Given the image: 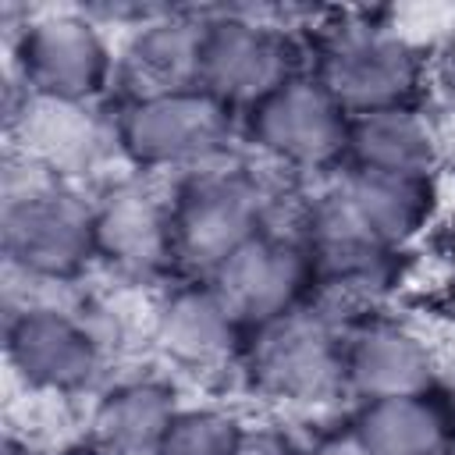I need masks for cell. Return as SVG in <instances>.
Listing matches in <instances>:
<instances>
[{"label":"cell","mask_w":455,"mask_h":455,"mask_svg":"<svg viewBox=\"0 0 455 455\" xmlns=\"http://www.w3.org/2000/svg\"><path fill=\"white\" fill-rule=\"evenodd\" d=\"M96 256L132 277H149L174 259L171 206L146 185L121 181L92 206Z\"/></svg>","instance_id":"obj_11"},{"label":"cell","mask_w":455,"mask_h":455,"mask_svg":"<svg viewBox=\"0 0 455 455\" xmlns=\"http://www.w3.org/2000/svg\"><path fill=\"white\" fill-rule=\"evenodd\" d=\"M345 156L355 171L377 174H430L437 146L434 132L409 107H384L348 117Z\"/></svg>","instance_id":"obj_16"},{"label":"cell","mask_w":455,"mask_h":455,"mask_svg":"<svg viewBox=\"0 0 455 455\" xmlns=\"http://www.w3.org/2000/svg\"><path fill=\"white\" fill-rule=\"evenodd\" d=\"M245 430L220 409H178L153 455H238Z\"/></svg>","instance_id":"obj_20"},{"label":"cell","mask_w":455,"mask_h":455,"mask_svg":"<svg viewBox=\"0 0 455 455\" xmlns=\"http://www.w3.org/2000/svg\"><path fill=\"white\" fill-rule=\"evenodd\" d=\"M299 455H331V451L323 448V451H299Z\"/></svg>","instance_id":"obj_24"},{"label":"cell","mask_w":455,"mask_h":455,"mask_svg":"<svg viewBox=\"0 0 455 455\" xmlns=\"http://www.w3.org/2000/svg\"><path fill=\"white\" fill-rule=\"evenodd\" d=\"M242 320L217 295L213 284H188L164 299L156 309L160 348L185 366H213L238 345Z\"/></svg>","instance_id":"obj_13"},{"label":"cell","mask_w":455,"mask_h":455,"mask_svg":"<svg viewBox=\"0 0 455 455\" xmlns=\"http://www.w3.org/2000/svg\"><path fill=\"white\" fill-rule=\"evenodd\" d=\"M284 78H291L284 43L270 28L231 14L203 21L199 89L213 92L228 107H252Z\"/></svg>","instance_id":"obj_10"},{"label":"cell","mask_w":455,"mask_h":455,"mask_svg":"<svg viewBox=\"0 0 455 455\" xmlns=\"http://www.w3.org/2000/svg\"><path fill=\"white\" fill-rule=\"evenodd\" d=\"M256 331L249 366L263 391L288 402H320L345 384V345L316 316L284 313Z\"/></svg>","instance_id":"obj_6"},{"label":"cell","mask_w":455,"mask_h":455,"mask_svg":"<svg viewBox=\"0 0 455 455\" xmlns=\"http://www.w3.org/2000/svg\"><path fill=\"white\" fill-rule=\"evenodd\" d=\"M231 107L192 85L132 100L117 121V146L135 167H181L228 146Z\"/></svg>","instance_id":"obj_2"},{"label":"cell","mask_w":455,"mask_h":455,"mask_svg":"<svg viewBox=\"0 0 455 455\" xmlns=\"http://www.w3.org/2000/svg\"><path fill=\"white\" fill-rule=\"evenodd\" d=\"M316 78L352 117L384 107H405L419 78V60L405 39L363 28L341 36L327 50Z\"/></svg>","instance_id":"obj_8"},{"label":"cell","mask_w":455,"mask_h":455,"mask_svg":"<svg viewBox=\"0 0 455 455\" xmlns=\"http://www.w3.org/2000/svg\"><path fill=\"white\" fill-rule=\"evenodd\" d=\"M25 135L39 149V156H46L57 167H68V164H75L82 156L89 160L92 142H96L82 107L53 103V100H36V96H32V114L25 117Z\"/></svg>","instance_id":"obj_19"},{"label":"cell","mask_w":455,"mask_h":455,"mask_svg":"<svg viewBox=\"0 0 455 455\" xmlns=\"http://www.w3.org/2000/svg\"><path fill=\"white\" fill-rule=\"evenodd\" d=\"M60 455H117V451H110L103 444H75V448H64Z\"/></svg>","instance_id":"obj_22"},{"label":"cell","mask_w":455,"mask_h":455,"mask_svg":"<svg viewBox=\"0 0 455 455\" xmlns=\"http://www.w3.org/2000/svg\"><path fill=\"white\" fill-rule=\"evenodd\" d=\"M238 455H299V451H295L281 434L259 430V434H245V437H242Z\"/></svg>","instance_id":"obj_21"},{"label":"cell","mask_w":455,"mask_h":455,"mask_svg":"<svg viewBox=\"0 0 455 455\" xmlns=\"http://www.w3.org/2000/svg\"><path fill=\"white\" fill-rule=\"evenodd\" d=\"M174 259L213 274L228 256L263 231L259 185L238 171L196 174L171 203Z\"/></svg>","instance_id":"obj_3"},{"label":"cell","mask_w":455,"mask_h":455,"mask_svg":"<svg viewBox=\"0 0 455 455\" xmlns=\"http://www.w3.org/2000/svg\"><path fill=\"white\" fill-rule=\"evenodd\" d=\"M341 199L348 203L352 217L363 231L391 249L412 238L434 210V181L430 174H377V171H352L341 185Z\"/></svg>","instance_id":"obj_15"},{"label":"cell","mask_w":455,"mask_h":455,"mask_svg":"<svg viewBox=\"0 0 455 455\" xmlns=\"http://www.w3.org/2000/svg\"><path fill=\"white\" fill-rule=\"evenodd\" d=\"M4 455H36V451L18 437H4Z\"/></svg>","instance_id":"obj_23"},{"label":"cell","mask_w":455,"mask_h":455,"mask_svg":"<svg viewBox=\"0 0 455 455\" xmlns=\"http://www.w3.org/2000/svg\"><path fill=\"white\" fill-rule=\"evenodd\" d=\"M7 359L39 391H78L100 370L96 334L57 306H28L7 323Z\"/></svg>","instance_id":"obj_9"},{"label":"cell","mask_w":455,"mask_h":455,"mask_svg":"<svg viewBox=\"0 0 455 455\" xmlns=\"http://www.w3.org/2000/svg\"><path fill=\"white\" fill-rule=\"evenodd\" d=\"M345 384L363 395V402L423 395L434 387V359L409 331L373 323L345 345Z\"/></svg>","instance_id":"obj_12"},{"label":"cell","mask_w":455,"mask_h":455,"mask_svg":"<svg viewBox=\"0 0 455 455\" xmlns=\"http://www.w3.org/2000/svg\"><path fill=\"white\" fill-rule=\"evenodd\" d=\"M249 139L284 164L320 167L345 153L348 110L320 78L291 75L249 107Z\"/></svg>","instance_id":"obj_5"},{"label":"cell","mask_w":455,"mask_h":455,"mask_svg":"<svg viewBox=\"0 0 455 455\" xmlns=\"http://www.w3.org/2000/svg\"><path fill=\"white\" fill-rule=\"evenodd\" d=\"M199 36L203 25L178 18L139 28L121 60V78L132 85V100L199 85Z\"/></svg>","instance_id":"obj_17"},{"label":"cell","mask_w":455,"mask_h":455,"mask_svg":"<svg viewBox=\"0 0 455 455\" xmlns=\"http://www.w3.org/2000/svg\"><path fill=\"white\" fill-rule=\"evenodd\" d=\"M178 416L171 387L160 380H128L110 387L92 412L96 444L117 455H153Z\"/></svg>","instance_id":"obj_18"},{"label":"cell","mask_w":455,"mask_h":455,"mask_svg":"<svg viewBox=\"0 0 455 455\" xmlns=\"http://www.w3.org/2000/svg\"><path fill=\"white\" fill-rule=\"evenodd\" d=\"M14 64L36 100L89 103L110 82L114 60L100 28L82 14H43L14 39Z\"/></svg>","instance_id":"obj_4"},{"label":"cell","mask_w":455,"mask_h":455,"mask_svg":"<svg viewBox=\"0 0 455 455\" xmlns=\"http://www.w3.org/2000/svg\"><path fill=\"white\" fill-rule=\"evenodd\" d=\"M313 281L309 249L270 231H259L245 242L235 256H228L213 274L210 284L231 306L242 323H270L284 313H295L302 291Z\"/></svg>","instance_id":"obj_7"},{"label":"cell","mask_w":455,"mask_h":455,"mask_svg":"<svg viewBox=\"0 0 455 455\" xmlns=\"http://www.w3.org/2000/svg\"><path fill=\"white\" fill-rule=\"evenodd\" d=\"M4 256L14 270L39 281H68L92 256V206L57 185L7 192Z\"/></svg>","instance_id":"obj_1"},{"label":"cell","mask_w":455,"mask_h":455,"mask_svg":"<svg viewBox=\"0 0 455 455\" xmlns=\"http://www.w3.org/2000/svg\"><path fill=\"white\" fill-rule=\"evenodd\" d=\"M448 434L451 427L444 405L430 391H423L363 402L352 419L348 441L363 455H441Z\"/></svg>","instance_id":"obj_14"}]
</instances>
